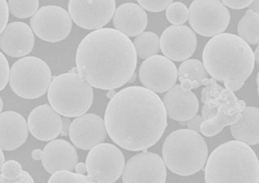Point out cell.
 Instances as JSON below:
<instances>
[{"instance_id": "f546056e", "label": "cell", "mask_w": 259, "mask_h": 183, "mask_svg": "<svg viewBox=\"0 0 259 183\" xmlns=\"http://www.w3.org/2000/svg\"><path fill=\"white\" fill-rule=\"evenodd\" d=\"M143 9L151 13H159L165 10L174 0H137Z\"/></svg>"}, {"instance_id": "4dcf8cb0", "label": "cell", "mask_w": 259, "mask_h": 183, "mask_svg": "<svg viewBox=\"0 0 259 183\" xmlns=\"http://www.w3.org/2000/svg\"><path fill=\"white\" fill-rule=\"evenodd\" d=\"M9 74H10V69H9V61L5 55L0 51V91H2L8 85Z\"/></svg>"}, {"instance_id": "d6986e66", "label": "cell", "mask_w": 259, "mask_h": 183, "mask_svg": "<svg viewBox=\"0 0 259 183\" xmlns=\"http://www.w3.org/2000/svg\"><path fill=\"white\" fill-rule=\"evenodd\" d=\"M78 153L74 146L63 139L48 143L42 150V164L48 173L61 170L73 171L78 163Z\"/></svg>"}, {"instance_id": "5bb4252c", "label": "cell", "mask_w": 259, "mask_h": 183, "mask_svg": "<svg viewBox=\"0 0 259 183\" xmlns=\"http://www.w3.org/2000/svg\"><path fill=\"white\" fill-rule=\"evenodd\" d=\"M196 34L186 26H170L159 38V46L163 54L177 62L189 59L196 51Z\"/></svg>"}, {"instance_id": "ffe728a7", "label": "cell", "mask_w": 259, "mask_h": 183, "mask_svg": "<svg viewBox=\"0 0 259 183\" xmlns=\"http://www.w3.org/2000/svg\"><path fill=\"white\" fill-rule=\"evenodd\" d=\"M29 135L27 122L14 111L0 113V148L14 151L23 145Z\"/></svg>"}, {"instance_id": "d6a6232c", "label": "cell", "mask_w": 259, "mask_h": 183, "mask_svg": "<svg viewBox=\"0 0 259 183\" xmlns=\"http://www.w3.org/2000/svg\"><path fill=\"white\" fill-rule=\"evenodd\" d=\"M223 5L232 9H243L250 5L253 0H222Z\"/></svg>"}, {"instance_id": "484cf974", "label": "cell", "mask_w": 259, "mask_h": 183, "mask_svg": "<svg viewBox=\"0 0 259 183\" xmlns=\"http://www.w3.org/2000/svg\"><path fill=\"white\" fill-rule=\"evenodd\" d=\"M0 174V182H34L27 172L23 171L21 164L16 160H8L4 163Z\"/></svg>"}, {"instance_id": "8992f818", "label": "cell", "mask_w": 259, "mask_h": 183, "mask_svg": "<svg viewBox=\"0 0 259 183\" xmlns=\"http://www.w3.org/2000/svg\"><path fill=\"white\" fill-rule=\"evenodd\" d=\"M49 104L62 116L77 117L90 110L94 90L79 74L67 73L56 77L48 89Z\"/></svg>"}, {"instance_id": "f1b7e54d", "label": "cell", "mask_w": 259, "mask_h": 183, "mask_svg": "<svg viewBox=\"0 0 259 183\" xmlns=\"http://www.w3.org/2000/svg\"><path fill=\"white\" fill-rule=\"evenodd\" d=\"M49 182H93L89 176L72 173V171L61 170L53 173Z\"/></svg>"}, {"instance_id": "52a82bcc", "label": "cell", "mask_w": 259, "mask_h": 183, "mask_svg": "<svg viewBox=\"0 0 259 183\" xmlns=\"http://www.w3.org/2000/svg\"><path fill=\"white\" fill-rule=\"evenodd\" d=\"M50 68L40 58L23 57L16 61L9 74V83L13 92L25 99L40 98L51 83Z\"/></svg>"}, {"instance_id": "6da1fadb", "label": "cell", "mask_w": 259, "mask_h": 183, "mask_svg": "<svg viewBox=\"0 0 259 183\" xmlns=\"http://www.w3.org/2000/svg\"><path fill=\"white\" fill-rule=\"evenodd\" d=\"M106 132L114 143L131 152L145 151L159 142L168 121L164 103L143 87H128L111 97L105 112Z\"/></svg>"}, {"instance_id": "603a6c76", "label": "cell", "mask_w": 259, "mask_h": 183, "mask_svg": "<svg viewBox=\"0 0 259 183\" xmlns=\"http://www.w3.org/2000/svg\"><path fill=\"white\" fill-rule=\"evenodd\" d=\"M238 34L248 44L257 45L259 42V16L254 11H247L238 25Z\"/></svg>"}, {"instance_id": "44dd1931", "label": "cell", "mask_w": 259, "mask_h": 183, "mask_svg": "<svg viewBox=\"0 0 259 183\" xmlns=\"http://www.w3.org/2000/svg\"><path fill=\"white\" fill-rule=\"evenodd\" d=\"M113 24L118 31L127 37L143 33L147 26V15L144 9L134 3H127L116 9Z\"/></svg>"}, {"instance_id": "277c9868", "label": "cell", "mask_w": 259, "mask_h": 183, "mask_svg": "<svg viewBox=\"0 0 259 183\" xmlns=\"http://www.w3.org/2000/svg\"><path fill=\"white\" fill-rule=\"evenodd\" d=\"M205 182H252L259 181V162L249 145L230 141L211 153L205 167Z\"/></svg>"}, {"instance_id": "ba28073f", "label": "cell", "mask_w": 259, "mask_h": 183, "mask_svg": "<svg viewBox=\"0 0 259 183\" xmlns=\"http://www.w3.org/2000/svg\"><path fill=\"white\" fill-rule=\"evenodd\" d=\"M85 165L93 182L112 183L121 177L125 159L115 145L100 143L90 149Z\"/></svg>"}, {"instance_id": "d4e9b609", "label": "cell", "mask_w": 259, "mask_h": 183, "mask_svg": "<svg viewBox=\"0 0 259 183\" xmlns=\"http://www.w3.org/2000/svg\"><path fill=\"white\" fill-rule=\"evenodd\" d=\"M134 46L137 55L146 59L159 52V38L155 33L145 32L134 39Z\"/></svg>"}, {"instance_id": "8fae6325", "label": "cell", "mask_w": 259, "mask_h": 183, "mask_svg": "<svg viewBox=\"0 0 259 183\" xmlns=\"http://www.w3.org/2000/svg\"><path fill=\"white\" fill-rule=\"evenodd\" d=\"M115 0H69L70 18L85 30H98L112 19Z\"/></svg>"}, {"instance_id": "f35d334b", "label": "cell", "mask_w": 259, "mask_h": 183, "mask_svg": "<svg viewBox=\"0 0 259 183\" xmlns=\"http://www.w3.org/2000/svg\"><path fill=\"white\" fill-rule=\"evenodd\" d=\"M5 162V155L3 152V150L0 148V173H1V169H2L3 164Z\"/></svg>"}, {"instance_id": "cb8c5ba5", "label": "cell", "mask_w": 259, "mask_h": 183, "mask_svg": "<svg viewBox=\"0 0 259 183\" xmlns=\"http://www.w3.org/2000/svg\"><path fill=\"white\" fill-rule=\"evenodd\" d=\"M178 74L179 81L188 79L193 82L197 88L203 86V82L208 77L204 65L198 59L184 60L179 67Z\"/></svg>"}, {"instance_id": "7c38bea8", "label": "cell", "mask_w": 259, "mask_h": 183, "mask_svg": "<svg viewBox=\"0 0 259 183\" xmlns=\"http://www.w3.org/2000/svg\"><path fill=\"white\" fill-rule=\"evenodd\" d=\"M178 69L171 59L163 55L149 57L142 64L139 78L146 88L155 93L168 91L176 84Z\"/></svg>"}, {"instance_id": "9a60e30c", "label": "cell", "mask_w": 259, "mask_h": 183, "mask_svg": "<svg viewBox=\"0 0 259 183\" xmlns=\"http://www.w3.org/2000/svg\"><path fill=\"white\" fill-rule=\"evenodd\" d=\"M70 139L74 145L88 151L103 143L107 136L105 122L94 113L77 116L69 127Z\"/></svg>"}, {"instance_id": "9c48e42d", "label": "cell", "mask_w": 259, "mask_h": 183, "mask_svg": "<svg viewBox=\"0 0 259 183\" xmlns=\"http://www.w3.org/2000/svg\"><path fill=\"white\" fill-rule=\"evenodd\" d=\"M188 13L191 28L204 37L223 34L231 20L229 11L220 0H194Z\"/></svg>"}, {"instance_id": "7402d4cb", "label": "cell", "mask_w": 259, "mask_h": 183, "mask_svg": "<svg viewBox=\"0 0 259 183\" xmlns=\"http://www.w3.org/2000/svg\"><path fill=\"white\" fill-rule=\"evenodd\" d=\"M232 136L237 141L253 146L259 143V110L246 107L240 112L237 121L231 125Z\"/></svg>"}, {"instance_id": "e575fe53", "label": "cell", "mask_w": 259, "mask_h": 183, "mask_svg": "<svg viewBox=\"0 0 259 183\" xmlns=\"http://www.w3.org/2000/svg\"><path fill=\"white\" fill-rule=\"evenodd\" d=\"M217 111L218 108L208 107V106L204 104L203 108H202V116L204 118V120H208V119L213 117L216 115Z\"/></svg>"}, {"instance_id": "ac0fdd59", "label": "cell", "mask_w": 259, "mask_h": 183, "mask_svg": "<svg viewBox=\"0 0 259 183\" xmlns=\"http://www.w3.org/2000/svg\"><path fill=\"white\" fill-rule=\"evenodd\" d=\"M168 117L177 121L184 122L196 116L199 111V100L191 90L181 85L168 90L163 99Z\"/></svg>"}, {"instance_id": "5b68a950", "label": "cell", "mask_w": 259, "mask_h": 183, "mask_svg": "<svg viewBox=\"0 0 259 183\" xmlns=\"http://www.w3.org/2000/svg\"><path fill=\"white\" fill-rule=\"evenodd\" d=\"M162 153L170 171L187 177L203 168L208 159V146L199 133L179 130L166 138Z\"/></svg>"}, {"instance_id": "e0dca14e", "label": "cell", "mask_w": 259, "mask_h": 183, "mask_svg": "<svg viewBox=\"0 0 259 183\" xmlns=\"http://www.w3.org/2000/svg\"><path fill=\"white\" fill-rule=\"evenodd\" d=\"M34 36L31 28L24 22H12L0 34V48L6 55L20 58L31 52Z\"/></svg>"}, {"instance_id": "7a4b0ae2", "label": "cell", "mask_w": 259, "mask_h": 183, "mask_svg": "<svg viewBox=\"0 0 259 183\" xmlns=\"http://www.w3.org/2000/svg\"><path fill=\"white\" fill-rule=\"evenodd\" d=\"M137 58L127 36L111 28H101L81 41L75 62L78 74L92 87L112 91L131 80Z\"/></svg>"}, {"instance_id": "8d00e7d4", "label": "cell", "mask_w": 259, "mask_h": 183, "mask_svg": "<svg viewBox=\"0 0 259 183\" xmlns=\"http://www.w3.org/2000/svg\"><path fill=\"white\" fill-rule=\"evenodd\" d=\"M42 151L39 149H35L32 152L31 156L34 160H41L42 159Z\"/></svg>"}, {"instance_id": "1f68e13d", "label": "cell", "mask_w": 259, "mask_h": 183, "mask_svg": "<svg viewBox=\"0 0 259 183\" xmlns=\"http://www.w3.org/2000/svg\"><path fill=\"white\" fill-rule=\"evenodd\" d=\"M9 19V5L6 0H0V34L5 30Z\"/></svg>"}, {"instance_id": "30bf717a", "label": "cell", "mask_w": 259, "mask_h": 183, "mask_svg": "<svg viewBox=\"0 0 259 183\" xmlns=\"http://www.w3.org/2000/svg\"><path fill=\"white\" fill-rule=\"evenodd\" d=\"M30 23L37 37L49 42L64 40L72 30L70 14L58 6L42 7L31 17Z\"/></svg>"}, {"instance_id": "4fadbf2b", "label": "cell", "mask_w": 259, "mask_h": 183, "mask_svg": "<svg viewBox=\"0 0 259 183\" xmlns=\"http://www.w3.org/2000/svg\"><path fill=\"white\" fill-rule=\"evenodd\" d=\"M123 182H166L165 163L157 154L143 152L127 160L123 169Z\"/></svg>"}, {"instance_id": "83f0119b", "label": "cell", "mask_w": 259, "mask_h": 183, "mask_svg": "<svg viewBox=\"0 0 259 183\" xmlns=\"http://www.w3.org/2000/svg\"><path fill=\"white\" fill-rule=\"evenodd\" d=\"M188 9L181 2L172 3L166 10V17L170 23L180 26L186 23L188 20Z\"/></svg>"}, {"instance_id": "60d3db41", "label": "cell", "mask_w": 259, "mask_h": 183, "mask_svg": "<svg viewBox=\"0 0 259 183\" xmlns=\"http://www.w3.org/2000/svg\"><path fill=\"white\" fill-rule=\"evenodd\" d=\"M3 107H4V102H3V99L0 97V113L2 112Z\"/></svg>"}, {"instance_id": "4316f807", "label": "cell", "mask_w": 259, "mask_h": 183, "mask_svg": "<svg viewBox=\"0 0 259 183\" xmlns=\"http://www.w3.org/2000/svg\"><path fill=\"white\" fill-rule=\"evenodd\" d=\"M9 9L14 17L26 19L34 15L39 6L38 0H9Z\"/></svg>"}, {"instance_id": "d590c367", "label": "cell", "mask_w": 259, "mask_h": 183, "mask_svg": "<svg viewBox=\"0 0 259 183\" xmlns=\"http://www.w3.org/2000/svg\"><path fill=\"white\" fill-rule=\"evenodd\" d=\"M74 170L79 174H84L86 173V165L83 163H77L74 167Z\"/></svg>"}, {"instance_id": "3957f363", "label": "cell", "mask_w": 259, "mask_h": 183, "mask_svg": "<svg viewBox=\"0 0 259 183\" xmlns=\"http://www.w3.org/2000/svg\"><path fill=\"white\" fill-rule=\"evenodd\" d=\"M203 65L213 79L236 92L244 86L255 66L253 50L239 36L218 34L207 42Z\"/></svg>"}, {"instance_id": "2e32d148", "label": "cell", "mask_w": 259, "mask_h": 183, "mask_svg": "<svg viewBox=\"0 0 259 183\" xmlns=\"http://www.w3.org/2000/svg\"><path fill=\"white\" fill-rule=\"evenodd\" d=\"M29 131L40 141H52L58 137L63 130V120L51 106H38L28 116Z\"/></svg>"}, {"instance_id": "ab89813d", "label": "cell", "mask_w": 259, "mask_h": 183, "mask_svg": "<svg viewBox=\"0 0 259 183\" xmlns=\"http://www.w3.org/2000/svg\"><path fill=\"white\" fill-rule=\"evenodd\" d=\"M253 56H254L255 60L257 61V64H258V46L255 50V52H253Z\"/></svg>"}, {"instance_id": "74e56055", "label": "cell", "mask_w": 259, "mask_h": 183, "mask_svg": "<svg viewBox=\"0 0 259 183\" xmlns=\"http://www.w3.org/2000/svg\"><path fill=\"white\" fill-rule=\"evenodd\" d=\"M249 7L251 8V10L258 13V0H253V2L251 3Z\"/></svg>"}, {"instance_id": "836d02e7", "label": "cell", "mask_w": 259, "mask_h": 183, "mask_svg": "<svg viewBox=\"0 0 259 183\" xmlns=\"http://www.w3.org/2000/svg\"><path fill=\"white\" fill-rule=\"evenodd\" d=\"M188 120L189 121L187 123V127L189 130L195 131V132L200 133V127H201L202 123L204 121L203 116L196 114V116H194Z\"/></svg>"}]
</instances>
